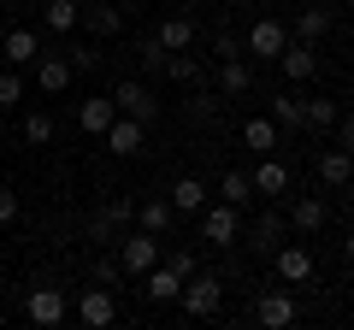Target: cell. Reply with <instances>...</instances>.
<instances>
[{
    "label": "cell",
    "instance_id": "cell-2",
    "mask_svg": "<svg viewBox=\"0 0 354 330\" xmlns=\"http://www.w3.org/2000/svg\"><path fill=\"white\" fill-rule=\"evenodd\" d=\"M106 95H113V106L124 118H136V124H160V95H153L142 77H124V83H113Z\"/></svg>",
    "mask_w": 354,
    "mask_h": 330
},
{
    "label": "cell",
    "instance_id": "cell-10",
    "mask_svg": "<svg viewBox=\"0 0 354 330\" xmlns=\"http://www.w3.org/2000/svg\"><path fill=\"white\" fill-rule=\"evenodd\" d=\"M283 236H290V218H283V213H266V218H254V224H248V254L272 260V254L283 248Z\"/></svg>",
    "mask_w": 354,
    "mask_h": 330
},
{
    "label": "cell",
    "instance_id": "cell-3",
    "mask_svg": "<svg viewBox=\"0 0 354 330\" xmlns=\"http://www.w3.org/2000/svg\"><path fill=\"white\" fill-rule=\"evenodd\" d=\"M177 307H183L189 318H213L218 307H225V278H213V271H195V278H183Z\"/></svg>",
    "mask_w": 354,
    "mask_h": 330
},
{
    "label": "cell",
    "instance_id": "cell-41",
    "mask_svg": "<svg viewBox=\"0 0 354 330\" xmlns=\"http://www.w3.org/2000/svg\"><path fill=\"white\" fill-rule=\"evenodd\" d=\"M337 130H342V142H337V148H348V153H354V113H348V118L337 113Z\"/></svg>",
    "mask_w": 354,
    "mask_h": 330
},
{
    "label": "cell",
    "instance_id": "cell-18",
    "mask_svg": "<svg viewBox=\"0 0 354 330\" xmlns=\"http://www.w3.org/2000/svg\"><path fill=\"white\" fill-rule=\"evenodd\" d=\"M272 124L278 130H307V95L295 89V83L272 95Z\"/></svg>",
    "mask_w": 354,
    "mask_h": 330
},
{
    "label": "cell",
    "instance_id": "cell-24",
    "mask_svg": "<svg viewBox=\"0 0 354 330\" xmlns=\"http://www.w3.org/2000/svg\"><path fill=\"white\" fill-rule=\"evenodd\" d=\"M330 24H337L330 6H301V12H295V41H325Z\"/></svg>",
    "mask_w": 354,
    "mask_h": 330
},
{
    "label": "cell",
    "instance_id": "cell-20",
    "mask_svg": "<svg viewBox=\"0 0 354 330\" xmlns=\"http://www.w3.org/2000/svg\"><path fill=\"white\" fill-rule=\"evenodd\" d=\"M113 118H118L113 95H88V101H77V124H83V136H106Z\"/></svg>",
    "mask_w": 354,
    "mask_h": 330
},
{
    "label": "cell",
    "instance_id": "cell-19",
    "mask_svg": "<svg viewBox=\"0 0 354 330\" xmlns=\"http://www.w3.org/2000/svg\"><path fill=\"white\" fill-rule=\"evenodd\" d=\"M177 224V206L165 201V195H148V201H136V230H153V236H171Z\"/></svg>",
    "mask_w": 354,
    "mask_h": 330
},
{
    "label": "cell",
    "instance_id": "cell-13",
    "mask_svg": "<svg viewBox=\"0 0 354 330\" xmlns=\"http://www.w3.org/2000/svg\"><path fill=\"white\" fill-rule=\"evenodd\" d=\"M278 71L290 77L295 89H301V83H313V77H319V53H313V41H295V36H290V48L278 53Z\"/></svg>",
    "mask_w": 354,
    "mask_h": 330
},
{
    "label": "cell",
    "instance_id": "cell-38",
    "mask_svg": "<svg viewBox=\"0 0 354 330\" xmlns=\"http://www.w3.org/2000/svg\"><path fill=\"white\" fill-rule=\"evenodd\" d=\"M6 224H18V195L0 183V230H6Z\"/></svg>",
    "mask_w": 354,
    "mask_h": 330
},
{
    "label": "cell",
    "instance_id": "cell-35",
    "mask_svg": "<svg viewBox=\"0 0 354 330\" xmlns=\"http://www.w3.org/2000/svg\"><path fill=\"white\" fill-rule=\"evenodd\" d=\"M136 59H142V71H165V48H160L153 36H142V41H136Z\"/></svg>",
    "mask_w": 354,
    "mask_h": 330
},
{
    "label": "cell",
    "instance_id": "cell-15",
    "mask_svg": "<svg viewBox=\"0 0 354 330\" xmlns=\"http://www.w3.org/2000/svg\"><path fill=\"white\" fill-rule=\"evenodd\" d=\"M142 142H148V124H136V118L118 113L113 124H106V153H118V159H136Z\"/></svg>",
    "mask_w": 354,
    "mask_h": 330
},
{
    "label": "cell",
    "instance_id": "cell-34",
    "mask_svg": "<svg viewBox=\"0 0 354 330\" xmlns=\"http://www.w3.org/2000/svg\"><path fill=\"white\" fill-rule=\"evenodd\" d=\"M18 101H24V77H18V65H12V71H0V113H12Z\"/></svg>",
    "mask_w": 354,
    "mask_h": 330
},
{
    "label": "cell",
    "instance_id": "cell-40",
    "mask_svg": "<svg viewBox=\"0 0 354 330\" xmlns=\"http://www.w3.org/2000/svg\"><path fill=\"white\" fill-rule=\"evenodd\" d=\"M213 48H218V59H236V53H242V36H230V30H225V36H218Z\"/></svg>",
    "mask_w": 354,
    "mask_h": 330
},
{
    "label": "cell",
    "instance_id": "cell-26",
    "mask_svg": "<svg viewBox=\"0 0 354 330\" xmlns=\"http://www.w3.org/2000/svg\"><path fill=\"white\" fill-rule=\"evenodd\" d=\"M348 171H354V153H348V148H325V153H319V183L342 189V183H348Z\"/></svg>",
    "mask_w": 354,
    "mask_h": 330
},
{
    "label": "cell",
    "instance_id": "cell-27",
    "mask_svg": "<svg viewBox=\"0 0 354 330\" xmlns=\"http://www.w3.org/2000/svg\"><path fill=\"white\" fill-rule=\"evenodd\" d=\"M0 48H6V59H12V65H36V53H41V41H36V30H24V24H12V30H6V41H0Z\"/></svg>",
    "mask_w": 354,
    "mask_h": 330
},
{
    "label": "cell",
    "instance_id": "cell-31",
    "mask_svg": "<svg viewBox=\"0 0 354 330\" xmlns=\"http://www.w3.org/2000/svg\"><path fill=\"white\" fill-rule=\"evenodd\" d=\"M130 218H136V201H106V213L95 218V236H113V230H124Z\"/></svg>",
    "mask_w": 354,
    "mask_h": 330
},
{
    "label": "cell",
    "instance_id": "cell-45",
    "mask_svg": "<svg viewBox=\"0 0 354 330\" xmlns=\"http://www.w3.org/2000/svg\"><path fill=\"white\" fill-rule=\"evenodd\" d=\"M348 12H354V0H348Z\"/></svg>",
    "mask_w": 354,
    "mask_h": 330
},
{
    "label": "cell",
    "instance_id": "cell-29",
    "mask_svg": "<svg viewBox=\"0 0 354 330\" xmlns=\"http://www.w3.org/2000/svg\"><path fill=\"white\" fill-rule=\"evenodd\" d=\"M218 201H230V206H242V213H248V206L260 201V195H254V183H248V171H225V177H218Z\"/></svg>",
    "mask_w": 354,
    "mask_h": 330
},
{
    "label": "cell",
    "instance_id": "cell-39",
    "mask_svg": "<svg viewBox=\"0 0 354 330\" xmlns=\"http://www.w3.org/2000/svg\"><path fill=\"white\" fill-rule=\"evenodd\" d=\"M118 278H124L118 260H101V266H95V283H106V289H118Z\"/></svg>",
    "mask_w": 354,
    "mask_h": 330
},
{
    "label": "cell",
    "instance_id": "cell-37",
    "mask_svg": "<svg viewBox=\"0 0 354 330\" xmlns=\"http://www.w3.org/2000/svg\"><path fill=\"white\" fill-rule=\"evenodd\" d=\"M65 59H71V71H95V65H101V48H65Z\"/></svg>",
    "mask_w": 354,
    "mask_h": 330
},
{
    "label": "cell",
    "instance_id": "cell-44",
    "mask_svg": "<svg viewBox=\"0 0 354 330\" xmlns=\"http://www.w3.org/2000/svg\"><path fill=\"white\" fill-rule=\"evenodd\" d=\"M348 106H354V89H348Z\"/></svg>",
    "mask_w": 354,
    "mask_h": 330
},
{
    "label": "cell",
    "instance_id": "cell-30",
    "mask_svg": "<svg viewBox=\"0 0 354 330\" xmlns=\"http://www.w3.org/2000/svg\"><path fill=\"white\" fill-rule=\"evenodd\" d=\"M342 113V95H307V130H330Z\"/></svg>",
    "mask_w": 354,
    "mask_h": 330
},
{
    "label": "cell",
    "instance_id": "cell-33",
    "mask_svg": "<svg viewBox=\"0 0 354 330\" xmlns=\"http://www.w3.org/2000/svg\"><path fill=\"white\" fill-rule=\"evenodd\" d=\"M24 142L30 148H48L53 142V113H24Z\"/></svg>",
    "mask_w": 354,
    "mask_h": 330
},
{
    "label": "cell",
    "instance_id": "cell-22",
    "mask_svg": "<svg viewBox=\"0 0 354 330\" xmlns=\"http://www.w3.org/2000/svg\"><path fill=\"white\" fill-rule=\"evenodd\" d=\"M242 148H248V153H278L283 136H278L272 118H242Z\"/></svg>",
    "mask_w": 354,
    "mask_h": 330
},
{
    "label": "cell",
    "instance_id": "cell-5",
    "mask_svg": "<svg viewBox=\"0 0 354 330\" xmlns=\"http://www.w3.org/2000/svg\"><path fill=\"white\" fill-rule=\"evenodd\" d=\"M165 254V242L153 236V230H130V236H118V266L130 271V278H142L148 266H160Z\"/></svg>",
    "mask_w": 354,
    "mask_h": 330
},
{
    "label": "cell",
    "instance_id": "cell-25",
    "mask_svg": "<svg viewBox=\"0 0 354 330\" xmlns=\"http://www.w3.org/2000/svg\"><path fill=\"white\" fill-rule=\"evenodd\" d=\"M218 89L225 95H248L254 89V59H242V53L236 59H218Z\"/></svg>",
    "mask_w": 354,
    "mask_h": 330
},
{
    "label": "cell",
    "instance_id": "cell-7",
    "mask_svg": "<svg viewBox=\"0 0 354 330\" xmlns=\"http://www.w3.org/2000/svg\"><path fill=\"white\" fill-rule=\"evenodd\" d=\"M272 266H278V278L290 283V289H301V283H313L319 260H313V248H307V242H283L278 254H272Z\"/></svg>",
    "mask_w": 354,
    "mask_h": 330
},
{
    "label": "cell",
    "instance_id": "cell-16",
    "mask_svg": "<svg viewBox=\"0 0 354 330\" xmlns=\"http://www.w3.org/2000/svg\"><path fill=\"white\" fill-rule=\"evenodd\" d=\"M142 295H148L153 307H177V295H183V278H177V271L160 260V266L142 271Z\"/></svg>",
    "mask_w": 354,
    "mask_h": 330
},
{
    "label": "cell",
    "instance_id": "cell-43",
    "mask_svg": "<svg viewBox=\"0 0 354 330\" xmlns=\"http://www.w3.org/2000/svg\"><path fill=\"white\" fill-rule=\"evenodd\" d=\"M342 189H348V201H354V171H348V183H342Z\"/></svg>",
    "mask_w": 354,
    "mask_h": 330
},
{
    "label": "cell",
    "instance_id": "cell-4",
    "mask_svg": "<svg viewBox=\"0 0 354 330\" xmlns=\"http://www.w3.org/2000/svg\"><path fill=\"white\" fill-rule=\"evenodd\" d=\"M283 48H290V24H278V18H254L248 36H242V53L248 59H266V65H278Z\"/></svg>",
    "mask_w": 354,
    "mask_h": 330
},
{
    "label": "cell",
    "instance_id": "cell-9",
    "mask_svg": "<svg viewBox=\"0 0 354 330\" xmlns=\"http://www.w3.org/2000/svg\"><path fill=\"white\" fill-rule=\"evenodd\" d=\"M254 195H260V201H283V195H290V165L278 159V153H260V165H254Z\"/></svg>",
    "mask_w": 354,
    "mask_h": 330
},
{
    "label": "cell",
    "instance_id": "cell-17",
    "mask_svg": "<svg viewBox=\"0 0 354 330\" xmlns=\"http://www.w3.org/2000/svg\"><path fill=\"white\" fill-rule=\"evenodd\" d=\"M71 59H65V53H36V89L41 95H65L71 89Z\"/></svg>",
    "mask_w": 354,
    "mask_h": 330
},
{
    "label": "cell",
    "instance_id": "cell-1",
    "mask_svg": "<svg viewBox=\"0 0 354 330\" xmlns=\"http://www.w3.org/2000/svg\"><path fill=\"white\" fill-rule=\"evenodd\" d=\"M195 218H201V242H207V248H236V242H242V206L207 201Z\"/></svg>",
    "mask_w": 354,
    "mask_h": 330
},
{
    "label": "cell",
    "instance_id": "cell-32",
    "mask_svg": "<svg viewBox=\"0 0 354 330\" xmlns=\"http://www.w3.org/2000/svg\"><path fill=\"white\" fill-rule=\"evenodd\" d=\"M165 77H171V83H201V59H195L189 48H183V53H165Z\"/></svg>",
    "mask_w": 354,
    "mask_h": 330
},
{
    "label": "cell",
    "instance_id": "cell-36",
    "mask_svg": "<svg viewBox=\"0 0 354 330\" xmlns=\"http://www.w3.org/2000/svg\"><path fill=\"white\" fill-rule=\"evenodd\" d=\"M160 260H165V266L177 271V278H195V271H201V260H195L189 248H171V254H160Z\"/></svg>",
    "mask_w": 354,
    "mask_h": 330
},
{
    "label": "cell",
    "instance_id": "cell-14",
    "mask_svg": "<svg viewBox=\"0 0 354 330\" xmlns=\"http://www.w3.org/2000/svg\"><path fill=\"white\" fill-rule=\"evenodd\" d=\"M77 24L88 30L95 41H113L118 30H124V12L118 6H106V0H83V12H77Z\"/></svg>",
    "mask_w": 354,
    "mask_h": 330
},
{
    "label": "cell",
    "instance_id": "cell-42",
    "mask_svg": "<svg viewBox=\"0 0 354 330\" xmlns=\"http://www.w3.org/2000/svg\"><path fill=\"white\" fill-rule=\"evenodd\" d=\"M342 254H348V260H354V224H348V236H342Z\"/></svg>",
    "mask_w": 354,
    "mask_h": 330
},
{
    "label": "cell",
    "instance_id": "cell-21",
    "mask_svg": "<svg viewBox=\"0 0 354 330\" xmlns=\"http://www.w3.org/2000/svg\"><path fill=\"white\" fill-rule=\"evenodd\" d=\"M153 41H160L165 53H183V48H195L201 36H195V18L177 12V18H160V24H153Z\"/></svg>",
    "mask_w": 354,
    "mask_h": 330
},
{
    "label": "cell",
    "instance_id": "cell-28",
    "mask_svg": "<svg viewBox=\"0 0 354 330\" xmlns=\"http://www.w3.org/2000/svg\"><path fill=\"white\" fill-rule=\"evenodd\" d=\"M77 12H83V0H41V24H48L53 36L77 30Z\"/></svg>",
    "mask_w": 354,
    "mask_h": 330
},
{
    "label": "cell",
    "instance_id": "cell-8",
    "mask_svg": "<svg viewBox=\"0 0 354 330\" xmlns=\"http://www.w3.org/2000/svg\"><path fill=\"white\" fill-rule=\"evenodd\" d=\"M283 218H290V236H319V230L330 224V206L319 201V195H295V201L283 206Z\"/></svg>",
    "mask_w": 354,
    "mask_h": 330
},
{
    "label": "cell",
    "instance_id": "cell-6",
    "mask_svg": "<svg viewBox=\"0 0 354 330\" xmlns=\"http://www.w3.org/2000/svg\"><path fill=\"white\" fill-rule=\"evenodd\" d=\"M65 313H71V301H65V289H53V283H41V289L24 295V318H30V324H41V330L65 324Z\"/></svg>",
    "mask_w": 354,
    "mask_h": 330
},
{
    "label": "cell",
    "instance_id": "cell-11",
    "mask_svg": "<svg viewBox=\"0 0 354 330\" xmlns=\"http://www.w3.org/2000/svg\"><path fill=\"white\" fill-rule=\"evenodd\" d=\"M254 324H266V330L295 324V295H290V289H266V295H254Z\"/></svg>",
    "mask_w": 354,
    "mask_h": 330
},
{
    "label": "cell",
    "instance_id": "cell-12",
    "mask_svg": "<svg viewBox=\"0 0 354 330\" xmlns=\"http://www.w3.org/2000/svg\"><path fill=\"white\" fill-rule=\"evenodd\" d=\"M77 318H83L88 330H106V324L118 318V301H113V289H106V283L83 289V295H77Z\"/></svg>",
    "mask_w": 354,
    "mask_h": 330
},
{
    "label": "cell",
    "instance_id": "cell-23",
    "mask_svg": "<svg viewBox=\"0 0 354 330\" xmlns=\"http://www.w3.org/2000/svg\"><path fill=\"white\" fill-rule=\"evenodd\" d=\"M165 201L177 206V218H189V213H201V206H207V183L201 177H177L171 189H165Z\"/></svg>",
    "mask_w": 354,
    "mask_h": 330
}]
</instances>
